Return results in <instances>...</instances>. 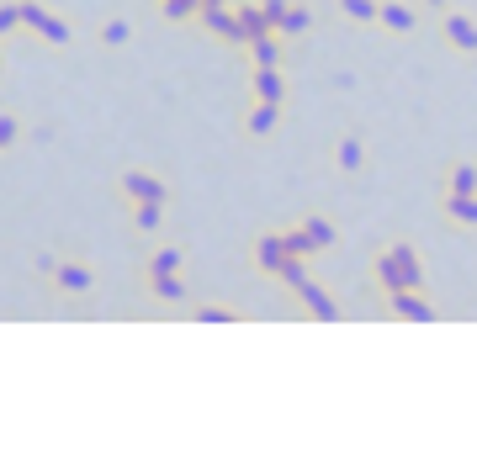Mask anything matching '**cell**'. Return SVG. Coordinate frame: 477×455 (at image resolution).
I'll use <instances>...</instances> for the list:
<instances>
[{
	"label": "cell",
	"mask_w": 477,
	"mask_h": 455,
	"mask_svg": "<svg viewBox=\"0 0 477 455\" xmlns=\"http://www.w3.org/2000/svg\"><path fill=\"white\" fill-rule=\"evenodd\" d=\"M445 213L456 217V223H467V228H477V191L467 196V191H445Z\"/></svg>",
	"instance_id": "13"
},
{
	"label": "cell",
	"mask_w": 477,
	"mask_h": 455,
	"mask_svg": "<svg viewBox=\"0 0 477 455\" xmlns=\"http://www.w3.org/2000/svg\"><path fill=\"white\" fill-rule=\"evenodd\" d=\"M260 5H265V22L282 32V16H286V5H292V0H260Z\"/></svg>",
	"instance_id": "30"
},
{
	"label": "cell",
	"mask_w": 477,
	"mask_h": 455,
	"mask_svg": "<svg viewBox=\"0 0 477 455\" xmlns=\"http://www.w3.org/2000/svg\"><path fill=\"white\" fill-rule=\"evenodd\" d=\"M250 85H254V101H282V106H286V74H282V69H271V64H254Z\"/></svg>",
	"instance_id": "5"
},
{
	"label": "cell",
	"mask_w": 477,
	"mask_h": 455,
	"mask_svg": "<svg viewBox=\"0 0 477 455\" xmlns=\"http://www.w3.org/2000/svg\"><path fill=\"white\" fill-rule=\"evenodd\" d=\"M22 27L37 32L43 43H59V48L69 43V22H64V16H54L43 0H22Z\"/></svg>",
	"instance_id": "1"
},
{
	"label": "cell",
	"mask_w": 477,
	"mask_h": 455,
	"mask_svg": "<svg viewBox=\"0 0 477 455\" xmlns=\"http://www.w3.org/2000/svg\"><path fill=\"white\" fill-rule=\"evenodd\" d=\"M276 122H282V101H254V112H250V133L254 138H265Z\"/></svg>",
	"instance_id": "15"
},
{
	"label": "cell",
	"mask_w": 477,
	"mask_h": 455,
	"mask_svg": "<svg viewBox=\"0 0 477 455\" xmlns=\"http://www.w3.org/2000/svg\"><path fill=\"white\" fill-rule=\"evenodd\" d=\"M144 271H149V275H154V271H181V249H175V243H159Z\"/></svg>",
	"instance_id": "24"
},
{
	"label": "cell",
	"mask_w": 477,
	"mask_h": 455,
	"mask_svg": "<svg viewBox=\"0 0 477 455\" xmlns=\"http://www.w3.org/2000/svg\"><path fill=\"white\" fill-rule=\"evenodd\" d=\"M361 164H366V143H361V138H340V170L355 175Z\"/></svg>",
	"instance_id": "22"
},
{
	"label": "cell",
	"mask_w": 477,
	"mask_h": 455,
	"mask_svg": "<svg viewBox=\"0 0 477 455\" xmlns=\"http://www.w3.org/2000/svg\"><path fill=\"white\" fill-rule=\"evenodd\" d=\"M16 138H22V122H16V117H5V112H0V153L11 149Z\"/></svg>",
	"instance_id": "29"
},
{
	"label": "cell",
	"mask_w": 477,
	"mask_h": 455,
	"mask_svg": "<svg viewBox=\"0 0 477 455\" xmlns=\"http://www.w3.org/2000/svg\"><path fill=\"white\" fill-rule=\"evenodd\" d=\"M207 32H218L223 43H234V48H244V32H239V11L234 5H202V16H196Z\"/></svg>",
	"instance_id": "2"
},
{
	"label": "cell",
	"mask_w": 477,
	"mask_h": 455,
	"mask_svg": "<svg viewBox=\"0 0 477 455\" xmlns=\"http://www.w3.org/2000/svg\"><path fill=\"white\" fill-rule=\"evenodd\" d=\"M292 292H297V297H303V307H308V312H313L318 323H340V302H334V297H329V292H323V286H318V281H297V286H292Z\"/></svg>",
	"instance_id": "3"
},
{
	"label": "cell",
	"mask_w": 477,
	"mask_h": 455,
	"mask_svg": "<svg viewBox=\"0 0 477 455\" xmlns=\"http://www.w3.org/2000/svg\"><path fill=\"white\" fill-rule=\"evenodd\" d=\"M54 281H59L69 297H85V292L95 286V275L85 271V265H75V260H69V265H59V271H54Z\"/></svg>",
	"instance_id": "11"
},
{
	"label": "cell",
	"mask_w": 477,
	"mask_h": 455,
	"mask_svg": "<svg viewBox=\"0 0 477 455\" xmlns=\"http://www.w3.org/2000/svg\"><path fill=\"white\" fill-rule=\"evenodd\" d=\"M127 37H133V27H127L123 16H112V22H106V27H101V43H106V48H123Z\"/></svg>",
	"instance_id": "27"
},
{
	"label": "cell",
	"mask_w": 477,
	"mask_h": 455,
	"mask_svg": "<svg viewBox=\"0 0 477 455\" xmlns=\"http://www.w3.org/2000/svg\"><path fill=\"white\" fill-rule=\"evenodd\" d=\"M303 233H308V239H313V249H329V243L340 239V233H334V223H329V217H303Z\"/></svg>",
	"instance_id": "20"
},
{
	"label": "cell",
	"mask_w": 477,
	"mask_h": 455,
	"mask_svg": "<svg viewBox=\"0 0 477 455\" xmlns=\"http://www.w3.org/2000/svg\"><path fill=\"white\" fill-rule=\"evenodd\" d=\"M133 223H138L144 233H159V223H164V202H138V207H133Z\"/></svg>",
	"instance_id": "21"
},
{
	"label": "cell",
	"mask_w": 477,
	"mask_h": 455,
	"mask_svg": "<svg viewBox=\"0 0 477 455\" xmlns=\"http://www.w3.org/2000/svg\"><path fill=\"white\" fill-rule=\"evenodd\" d=\"M387 254L398 260V271H403V281H409V292H419V286H424V265H419L413 243H387Z\"/></svg>",
	"instance_id": "9"
},
{
	"label": "cell",
	"mask_w": 477,
	"mask_h": 455,
	"mask_svg": "<svg viewBox=\"0 0 477 455\" xmlns=\"http://www.w3.org/2000/svg\"><path fill=\"white\" fill-rule=\"evenodd\" d=\"M308 27H313V11H308V5H286V16H282V37H303Z\"/></svg>",
	"instance_id": "19"
},
{
	"label": "cell",
	"mask_w": 477,
	"mask_h": 455,
	"mask_svg": "<svg viewBox=\"0 0 477 455\" xmlns=\"http://www.w3.org/2000/svg\"><path fill=\"white\" fill-rule=\"evenodd\" d=\"M340 11H345L350 22H382V5H377V0H340Z\"/></svg>",
	"instance_id": "25"
},
{
	"label": "cell",
	"mask_w": 477,
	"mask_h": 455,
	"mask_svg": "<svg viewBox=\"0 0 477 455\" xmlns=\"http://www.w3.org/2000/svg\"><path fill=\"white\" fill-rule=\"evenodd\" d=\"M430 5H445V0H430Z\"/></svg>",
	"instance_id": "33"
},
{
	"label": "cell",
	"mask_w": 477,
	"mask_h": 455,
	"mask_svg": "<svg viewBox=\"0 0 477 455\" xmlns=\"http://www.w3.org/2000/svg\"><path fill=\"white\" fill-rule=\"evenodd\" d=\"M377 281H382V292H387V297L409 286V281H403V271H398V260H393L387 249H382V254H377Z\"/></svg>",
	"instance_id": "16"
},
{
	"label": "cell",
	"mask_w": 477,
	"mask_h": 455,
	"mask_svg": "<svg viewBox=\"0 0 477 455\" xmlns=\"http://www.w3.org/2000/svg\"><path fill=\"white\" fill-rule=\"evenodd\" d=\"M445 191H477V164H451V175H445Z\"/></svg>",
	"instance_id": "23"
},
{
	"label": "cell",
	"mask_w": 477,
	"mask_h": 455,
	"mask_svg": "<svg viewBox=\"0 0 477 455\" xmlns=\"http://www.w3.org/2000/svg\"><path fill=\"white\" fill-rule=\"evenodd\" d=\"M123 191L133 202H164V181H159V175H144V170H127Z\"/></svg>",
	"instance_id": "6"
},
{
	"label": "cell",
	"mask_w": 477,
	"mask_h": 455,
	"mask_svg": "<svg viewBox=\"0 0 477 455\" xmlns=\"http://www.w3.org/2000/svg\"><path fill=\"white\" fill-rule=\"evenodd\" d=\"M282 243H286V254H297V260H308V254H318V249H313V239H308L303 228H292V233H282Z\"/></svg>",
	"instance_id": "26"
},
{
	"label": "cell",
	"mask_w": 477,
	"mask_h": 455,
	"mask_svg": "<svg viewBox=\"0 0 477 455\" xmlns=\"http://www.w3.org/2000/svg\"><path fill=\"white\" fill-rule=\"evenodd\" d=\"M22 27V5H0V32H16Z\"/></svg>",
	"instance_id": "31"
},
{
	"label": "cell",
	"mask_w": 477,
	"mask_h": 455,
	"mask_svg": "<svg viewBox=\"0 0 477 455\" xmlns=\"http://www.w3.org/2000/svg\"><path fill=\"white\" fill-rule=\"evenodd\" d=\"M445 37H451L462 54H472L477 48V22L472 16H462V11H451V16H445Z\"/></svg>",
	"instance_id": "10"
},
{
	"label": "cell",
	"mask_w": 477,
	"mask_h": 455,
	"mask_svg": "<svg viewBox=\"0 0 477 455\" xmlns=\"http://www.w3.org/2000/svg\"><path fill=\"white\" fill-rule=\"evenodd\" d=\"M234 11H239V32H244V48H250L254 37H265V32H276V27H271V22H265V5H250V0H239Z\"/></svg>",
	"instance_id": "8"
},
{
	"label": "cell",
	"mask_w": 477,
	"mask_h": 455,
	"mask_svg": "<svg viewBox=\"0 0 477 455\" xmlns=\"http://www.w3.org/2000/svg\"><path fill=\"white\" fill-rule=\"evenodd\" d=\"M387 307H393L403 323H435V318H441V312H435V302H424V297H419V292H409V286H403V292H393V297H387Z\"/></svg>",
	"instance_id": "4"
},
{
	"label": "cell",
	"mask_w": 477,
	"mask_h": 455,
	"mask_svg": "<svg viewBox=\"0 0 477 455\" xmlns=\"http://www.w3.org/2000/svg\"><path fill=\"white\" fill-rule=\"evenodd\" d=\"M196 323H239L234 307H196Z\"/></svg>",
	"instance_id": "28"
},
{
	"label": "cell",
	"mask_w": 477,
	"mask_h": 455,
	"mask_svg": "<svg viewBox=\"0 0 477 455\" xmlns=\"http://www.w3.org/2000/svg\"><path fill=\"white\" fill-rule=\"evenodd\" d=\"M250 59H254V64H271V69H282V32H265V37H254V43H250Z\"/></svg>",
	"instance_id": "14"
},
{
	"label": "cell",
	"mask_w": 477,
	"mask_h": 455,
	"mask_svg": "<svg viewBox=\"0 0 477 455\" xmlns=\"http://www.w3.org/2000/svg\"><path fill=\"white\" fill-rule=\"evenodd\" d=\"M382 27L387 32H413V11L409 5H398V0H387V5H382Z\"/></svg>",
	"instance_id": "18"
},
{
	"label": "cell",
	"mask_w": 477,
	"mask_h": 455,
	"mask_svg": "<svg viewBox=\"0 0 477 455\" xmlns=\"http://www.w3.org/2000/svg\"><path fill=\"white\" fill-rule=\"evenodd\" d=\"M202 5H234V0H202Z\"/></svg>",
	"instance_id": "32"
},
{
	"label": "cell",
	"mask_w": 477,
	"mask_h": 455,
	"mask_svg": "<svg viewBox=\"0 0 477 455\" xmlns=\"http://www.w3.org/2000/svg\"><path fill=\"white\" fill-rule=\"evenodd\" d=\"M149 292H154L159 302H181L186 297V281H181V271H154L149 275Z\"/></svg>",
	"instance_id": "12"
},
{
	"label": "cell",
	"mask_w": 477,
	"mask_h": 455,
	"mask_svg": "<svg viewBox=\"0 0 477 455\" xmlns=\"http://www.w3.org/2000/svg\"><path fill=\"white\" fill-rule=\"evenodd\" d=\"M159 16L164 22H196L202 16V0H159Z\"/></svg>",
	"instance_id": "17"
},
{
	"label": "cell",
	"mask_w": 477,
	"mask_h": 455,
	"mask_svg": "<svg viewBox=\"0 0 477 455\" xmlns=\"http://www.w3.org/2000/svg\"><path fill=\"white\" fill-rule=\"evenodd\" d=\"M282 260H286L282 233H260V239H254V265H260L265 275H276V271H282Z\"/></svg>",
	"instance_id": "7"
}]
</instances>
